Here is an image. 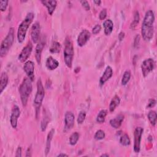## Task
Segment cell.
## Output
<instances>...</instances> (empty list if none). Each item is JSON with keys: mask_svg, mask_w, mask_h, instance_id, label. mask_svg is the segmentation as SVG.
Wrapping results in <instances>:
<instances>
[{"mask_svg": "<svg viewBox=\"0 0 157 157\" xmlns=\"http://www.w3.org/2000/svg\"><path fill=\"white\" fill-rule=\"evenodd\" d=\"M33 90L32 80L28 77H25L20 84L18 91L23 106H26L28 102L29 96H30Z\"/></svg>", "mask_w": 157, "mask_h": 157, "instance_id": "cell-3", "label": "cell"}, {"mask_svg": "<svg viewBox=\"0 0 157 157\" xmlns=\"http://www.w3.org/2000/svg\"><path fill=\"white\" fill-rule=\"evenodd\" d=\"M120 143L123 146H128L130 144V139L127 134H124L120 138Z\"/></svg>", "mask_w": 157, "mask_h": 157, "instance_id": "cell-28", "label": "cell"}, {"mask_svg": "<svg viewBox=\"0 0 157 157\" xmlns=\"http://www.w3.org/2000/svg\"><path fill=\"white\" fill-rule=\"evenodd\" d=\"M147 117L151 124H152V126H155L156 121V117H157L156 112L154 110H150L148 112Z\"/></svg>", "mask_w": 157, "mask_h": 157, "instance_id": "cell-26", "label": "cell"}, {"mask_svg": "<svg viewBox=\"0 0 157 157\" xmlns=\"http://www.w3.org/2000/svg\"><path fill=\"white\" fill-rule=\"evenodd\" d=\"M31 147H29L26 150V156H31Z\"/></svg>", "mask_w": 157, "mask_h": 157, "instance_id": "cell-41", "label": "cell"}, {"mask_svg": "<svg viewBox=\"0 0 157 157\" xmlns=\"http://www.w3.org/2000/svg\"><path fill=\"white\" fill-rule=\"evenodd\" d=\"M155 67V61L152 58L145 59L141 64V70L142 75L144 77H147Z\"/></svg>", "mask_w": 157, "mask_h": 157, "instance_id": "cell-8", "label": "cell"}, {"mask_svg": "<svg viewBox=\"0 0 157 157\" xmlns=\"http://www.w3.org/2000/svg\"><path fill=\"white\" fill-rule=\"evenodd\" d=\"M101 29V26L100 25H96L92 29V33L93 34H96L100 32Z\"/></svg>", "mask_w": 157, "mask_h": 157, "instance_id": "cell-36", "label": "cell"}, {"mask_svg": "<svg viewBox=\"0 0 157 157\" xmlns=\"http://www.w3.org/2000/svg\"><path fill=\"white\" fill-rule=\"evenodd\" d=\"M91 34L87 29H83L78 34L77 37V44L80 47H83L86 44L88 40L90 39Z\"/></svg>", "mask_w": 157, "mask_h": 157, "instance_id": "cell-12", "label": "cell"}, {"mask_svg": "<svg viewBox=\"0 0 157 157\" xmlns=\"http://www.w3.org/2000/svg\"><path fill=\"white\" fill-rule=\"evenodd\" d=\"M33 50V44L31 42H29L27 45L23 47L21 52L18 55V60L21 63L26 62V60L28 59L29 56H30Z\"/></svg>", "mask_w": 157, "mask_h": 157, "instance_id": "cell-9", "label": "cell"}, {"mask_svg": "<svg viewBox=\"0 0 157 157\" xmlns=\"http://www.w3.org/2000/svg\"><path fill=\"white\" fill-rule=\"evenodd\" d=\"M23 70L26 74L27 77L30 78L32 81L34 80V64L32 61H27L25 63L23 66Z\"/></svg>", "mask_w": 157, "mask_h": 157, "instance_id": "cell-13", "label": "cell"}, {"mask_svg": "<svg viewBox=\"0 0 157 157\" xmlns=\"http://www.w3.org/2000/svg\"><path fill=\"white\" fill-rule=\"evenodd\" d=\"M40 31V23L38 21L35 22L31 26V37L34 43H37L39 40V35Z\"/></svg>", "mask_w": 157, "mask_h": 157, "instance_id": "cell-14", "label": "cell"}, {"mask_svg": "<svg viewBox=\"0 0 157 157\" xmlns=\"http://www.w3.org/2000/svg\"><path fill=\"white\" fill-rule=\"evenodd\" d=\"M85 118H86V112L83 110L80 111L78 115V117H77V123L82 124L84 121Z\"/></svg>", "mask_w": 157, "mask_h": 157, "instance_id": "cell-32", "label": "cell"}, {"mask_svg": "<svg viewBox=\"0 0 157 157\" xmlns=\"http://www.w3.org/2000/svg\"><path fill=\"white\" fill-rule=\"evenodd\" d=\"M14 41V28H10L9 32L1 42L0 47V55L1 56H4L7 55L10 48H11Z\"/></svg>", "mask_w": 157, "mask_h": 157, "instance_id": "cell-5", "label": "cell"}, {"mask_svg": "<svg viewBox=\"0 0 157 157\" xmlns=\"http://www.w3.org/2000/svg\"><path fill=\"white\" fill-rule=\"evenodd\" d=\"M93 2H94V4H96V5L99 6V5L101 4V1H99V0H98V1H94Z\"/></svg>", "mask_w": 157, "mask_h": 157, "instance_id": "cell-42", "label": "cell"}, {"mask_svg": "<svg viewBox=\"0 0 157 157\" xmlns=\"http://www.w3.org/2000/svg\"><path fill=\"white\" fill-rule=\"evenodd\" d=\"M120 103V98L118 95H115L109 104V111L110 112H113L116 107L119 105Z\"/></svg>", "mask_w": 157, "mask_h": 157, "instance_id": "cell-23", "label": "cell"}, {"mask_svg": "<svg viewBox=\"0 0 157 157\" xmlns=\"http://www.w3.org/2000/svg\"><path fill=\"white\" fill-rule=\"evenodd\" d=\"M79 139V134L77 132H73L69 137V144L71 145H75Z\"/></svg>", "mask_w": 157, "mask_h": 157, "instance_id": "cell-29", "label": "cell"}, {"mask_svg": "<svg viewBox=\"0 0 157 157\" xmlns=\"http://www.w3.org/2000/svg\"><path fill=\"white\" fill-rule=\"evenodd\" d=\"M103 26L104 29V34L106 36L110 35L113 28V21L110 19L105 20L103 23Z\"/></svg>", "mask_w": 157, "mask_h": 157, "instance_id": "cell-21", "label": "cell"}, {"mask_svg": "<svg viewBox=\"0 0 157 157\" xmlns=\"http://www.w3.org/2000/svg\"><path fill=\"white\" fill-rule=\"evenodd\" d=\"M20 115V110L18 105H15L11 112L10 117V122L12 127L13 128H16L17 126V122L18 118Z\"/></svg>", "mask_w": 157, "mask_h": 157, "instance_id": "cell-10", "label": "cell"}, {"mask_svg": "<svg viewBox=\"0 0 157 157\" xmlns=\"http://www.w3.org/2000/svg\"><path fill=\"white\" fill-rule=\"evenodd\" d=\"M80 2L81 3L82 7L86 10H89L90 9V4L88 3V2L87 1H80Z\"/></svg>", "mask_w": 157, "mask_h": 157, "instance_id": "cell-37", "label": "cell"}, {"mask_svg": "<svg viewBox=\"0 0 157 157\" xmlns=\"http://www.w3.org/2000/svg\"><path fill=\"white\" fill-rule=\"evenodd\" d=\"M34 15L33 12L27 13L26 17L19 25L17 31V39L19 43H22L25 39L28 29L33 21Z\"/></svg>", "mask_w": 157, "mask_h": 157, "instance_id": "cell-2", "label": "cell"}, {"mask_svg": "<svg viewBox=\"0 0 157 157\" xmlns=\"http://www.w3.org/2000/svg\"><path fill=\"white\" fill-rule=\"evenodd\" d=\"M101 156H106V157H108L109 156V155L108 154H102L101 155Z\"/></svg>", "mask_w": 157, "mask_h": 157, "instance_id": "cell-44", "label": "cell"}, {"mask_svg": "<svg viewBox=\"0 0 157 157\" xmlns=\"http://www.w3.org/2000/svg\"><path fill=\"white\" fill-rule=\"evenodd\" d=\"M105 137V132L104 131L101 130V129H99L98 130L94 136V138L97 140H102L103 139H104Z\"/></svg>", "mask_w": 157, "mask_h": 157, "instance_id": "cell-31", "label": "cell"}, {"mask_svg": "<svg viewBox=\"0 0 157 157\" xmlns=\"http://www.w3.org/2000/svg\"><path fill=\"white\" fill-rule=\"evenodd\" d=\"M107 114V111L106 110L102 109L99 111L96 117V121L99 123H103L105 121V117Z\"/></svg>", "mask_w": 157, "mask_h": 157, "instance_id": "cell-24", "label": "cell"}, {"mask_svg": "<svg viewBox=\"0 0 157 157\" xmlns=\"http://www.w3.org/2000/svg\"><path fill=\"white\" fill-rule=\"evenodd\" d=\"M124 36H125V35H124V32H123V31L120 32V33H119V34H118V36L119 40H120V41H121V40L124 39Z\"/></svg>", "mask_w": 157, "mask_h": 157, "instance_id": "cell-40", "label": "cell"}, {"mask_svg": "<svg viewBox=\"0 0 157 157\" xmlns=\"http://www.w3.org/2000/svg\"><path fill=\"white\" fill-rule=\"evenodd\" d=\"M75 117L71 111H67L64 115V131H68L72 129L74 125Z\"/></svg>", "mask_w": 157, "mask_h": 157, "instance_id": "cell-11", "label": "cell"}, {"mask_svg": "<svg viewBox=\"0 0 157 157\" xmlns=\"http://www.w3.org/2000/svg\"><path fill=\"white\" fill-rule=\"evenodd\" d=\"M57 156H68V155L65 153H60V154L58 155Z\"/></svg>", "mask_w": 157, "mask_h": 157, "instance_id": "cell-43", "label": "cell"}, {"mask_svg": "<svg viewBox=\"0 0 157 157\" xmlns=\"http://www.w3.org/2000/svg\"><path fill=\"white\" fill-rule=\"evenodd\" d=\"M155 21V14L151 10L146 12L141 27V34L142 38L145 41L150 40L153 36Z\"/></svg>", "mask_w": 157, "mask_h": 157, "instance_id": "cell-1", "label": "cell"}, {"mask_svg": "<svg viewBox=\"0 0 157 157\" xmlns=\"http://www.w3.org/2000/svg\"><path fill=\"white\" fill-rule=\"evenodd\" d=\"M45 96V90L40 78L38 79L37 82V91L34 99V105L36 110V117L38 118L40 112V109L42 105L44 98Z\"/></svg>", "mask_w": 157, "mask_h": 157, "instance_id": "cell-4", "label": "cell"}, {"mask_svg": "<svg viewBox=\"0 0 157 157\" xmlns=\"http://www.w3.org/2000/svg\"><path fill=\"white\" fill-rule=\"evenodd\" d=\"M9 1L7 0H2L0 1V10L2 12H4L6 10Z\"/></svg>", "mask_w": 157, "mask_h": 157, "instance_id": "cell-34", "label": "cell"}, {"mask_svg": "<svg viewBox=\"0 0 157 157\" xmlns=\"http://www.w3.org/2000/svg\"><path fill=\"white\" fill-rule=\"evenodd\" d=\"M61 44L56 41H55L52 43L50 48V52L52 53H59L61 50Z\"/></svg>", "mask_w": 157, "mask_h": 157, "instance_id": "cell-25", "label": "cell"}, {"mask_svg": "<svg viewBox=\"0 0 157 157\" xmlns=\"http://www.w3.org/2000/svg\"><path fill=\"white\" fill-rule=\"evenodd\" d=\"M9 77L6 72H2L0 78V93H2L8 84Z\"/></svg>", "mask_w": 157, "mask_h": 157, "instance_id": "cell-22", "label": "cell"}, {"mask_svg": "<svg viewBox=\"0 0 157 157\" xmlns=\"http://www.w3.org/2000/svg\"><path fill=\"white\" fill-rule=\"evenodd\" d=\"M45 44V40L44 39H42L36 45V50H35V57L38 64L40 63L41 55H42V50L44 48Z\"/></svg>", "mask_w": 157, "mask_h": 157, "instance_id": "cell-15", "label": "cell"}, {"mask_svg": "<svg viewBox=\"0 0 157 157\" xmlns=\"http://www.w3.org/2000/svg\"><path fill=\"white\" fill-rule=\"evenodd\" d=\"M124 116L123 114H119L114 118L111 119L109 121V123L112 128L115 129H118L121 126L124 120Z\"/></svg>", "mask_w": 157, "mask_h": 157, "instance_id": "cell-17", "label": "cell"}, {"mask_svg": "<svg viewBox=\"0 0 157 157\" xmlns=\"http://www.w3.org/2000/svg\"><path fill=\"white\" fill-rule=\"evenodd\" d=\"M49 122V120H48V117L47 115L45 116L41 122V129L42 131H45L46 129V128L47 126V124Z\"/></svg>", "mask_w": 157, "mask_h": 157, "instance_id": "cell-33", "label": "cell"}, {"mask_svg": "<svg viewBox=\"0 0 157 157\" xmlns=\"http://www.w3.org/2000/svg\"><path fill=\"white\" fill-rule=\"evenodd\" d=\"M107 17V10L106 9H103L99 13V18L101 20H104Z\"/></svg>", "mask_w": 157, "mask_h": 157, "instance_id": "cell-35", "label": "cell"}, {"mask_svg": "<svg viewBox=\"0 0 157 157\" xmlns=\"http://www.w3.org/2000/svg\"><path fill=\"white\" fill-rule=\"evenodd\" d=\"M156 102L155 99H149L148 105L147 106V108H152V107H153L156 105Z\"/></svg>", "mask_w": 157, "mask_h": 157, "instance_id": "cell-38", "label": "cell"}, {"mask_svg": "<svg viewBox=\"0 0 157 157\" xmlns=\"http://www.w3.org/2000/svg\"><path fill=\"white\" fill-rule=\"evenodd\" d=\"M144 129L142 127H137L134 132V151L139 153L140 150V142Z\"/></svg>", "mask_w": 157, "mask_h": 157, "instance_id": "cell-7", "label": "cell"}, {"mask_svg": "<svg viewBox=\"0 0 157 157\" xmlns=\"http://www.w3.org/2000/svg\"><path fill=\"white\" fill-rule=\"evenodd\" d=\"M42 4L45 6L48 10V13L49 15H52L54 12L55 8L57 5V1L55 0L52 1H41Z\"/></svg>", "mask_w": 157, "mask_h": 157, "instance_id": "cell-18", "label": "cell"}, {"mask_svg": "<svg viewBox=\"0 0 157 157\" xmlns=\"http://www.w3.org/2000/svg\"><path fill=\"white\" fill-rule=\"evenodd\" d=\"M113 75L112 68L110 66H107L99 79V84L101 86L103 85Z\"/></svg>", "mask_w": 157, "mask_h": 157, "instance_id": "cell-16", "label": "cell"}, {"mask_svg": "<svg viewBox=\"0 0 157 157\" xmlns=\"http://www.w3.org/2000/svg\"><path fill=\"white\" fill-rule=\"evenodd\" d=\"M54 133H55V129H52L47 134V140H46V146H45V153L46 156L50 152V147H51V141L53 139Z\"/></svg>", "mask_w": 157, "mask_h": 157, "instance_id": "cell-20", "label": "cell"}, {"mask_svg": "<svg viewBox=\"0 0 157 157\" xmlns=\"http://www.w3.org/2000/svg\"><path fill=\"white\" fill-rule=\"evenodd\" d=\"M74 47L71 40L67 37L64 42V59L66 66L69 68L72 67L74 57Z\"/></svg>", "mask_w": 157, "mask_h": 157, "instance_id": "cell-6", "label": "cell"}, {"mask_svg": "<svg viewBox=\"0 0 157 157\" xmlns=\"http://www.w3.org/2000/svg\"><path fill=\"white\" fill-rule=\"evenodd\" d=\"M45 66L49 70H55L58 67L59 62L56 59L53 58L52 56H50L46 59Z\"/></svg>", "mask_w": 157, "mask_h": 157, "instance_id": "cell-19", "label": "cell"}, {"mask_svg": "<svg viewBox=\"0 0 157 157\" xmlns=\"http://www.w3.org/2000/svg\"><path fill=\"white\" fill-rule=\"evenodd\" d=\"M131 73L130 72V71L129 70H126L122 77V79H121V85H126L128 82L130 80L131 78Z\"/></svg>", "mask_w": 157, "mask_h": 157, "instance_id": "cell-27", "label": "cell"}, {"mask_svg": "<svg viewBox=\"0 0 157 157\" xmlns=\"http://www.w3.org/2000/svg\"><path fill=\"white\" fill-rule=\"evenodd\" d=\"M21 148L20 146H18L17 150H16V153H15V156L16 157H21Z\"/></svg>", "mask_w": 157, "mask_h": 157, "instance_id": "cell-39", "label": "cell"}, {"mask_svg": "<svg viewBox=\"0 0 157 157\" xmlns=\"http://www.w3.org/2000/svg\"><path fill=\"white\" fill-rule=\"evenodd\" d=\"M139 20H140V17H139V13L138 11H136L134 13V20L132 21V22L131 24L130 28L131 29H134L137 25L139 23Z\"/></svg>", "mask_w": 157, "mask_h": 157, "instance_id": "cell-30", "label": "cell"}]
</instances>
